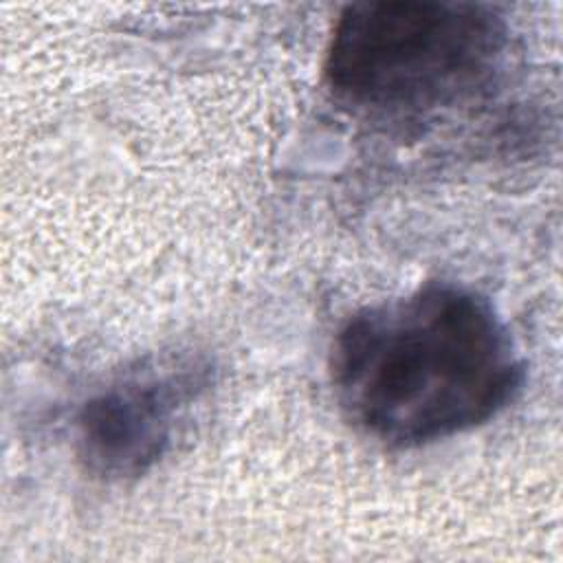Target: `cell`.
<instances>
[{"instance_id":"7a4b0ae2","label":"cell","mask_w":563,"mask_h":563,"mask_svg":"<svg viewBox=\"0 0 563 563\" xmlns=\"http://www.w3.org/2000/svg\"><path fill=\"white\" fill-rule=\"evenodd\" d=\"M508 26L475 2L367 0L343 9L325 53V81L347 106L407 117L453 106L497 70Z\"/></svg>"},{"instance_id":"3957f363","label":"cell","mask_w":563,"mask_h":563,"mask_svg":"<svg viewBox=\"0 0 563 563\" xmlns=\"http://www.w3.org/2000/svg\"><path fill=\"white\" fill-rule=\"evenodd\" d=\"M209 383L191 356L141 365L88 398L77 416V453L101 479L150 471L169 449L176 422Z\"/></svg>"},{"instance_id":"6da1fadb","label":"cell","mask_w":563,"mask_h":563,"mask_svg":"<svg viewBox=\"0 0 563 563\" xmlns=\"http://www.w3.org/2000/svg\"><path fill=\"white\" fill-rule=\"evenodd\" d=\"M330 380L358 431L409 449L495 418L519 394L523 363L488 299L427 284L350 317L332 345Z\"/></svg>"}]
</instances>
